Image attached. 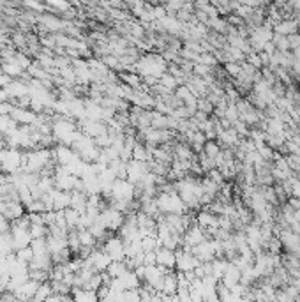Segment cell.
I'll list each match as a JSON object with an SVG mask.
<instances>
[{"label": "cell", "mask_w": 300, "mask_h": 302, "mask_svg": "<svg viewBox=\"0 0 300 302\" xmlns=\"http://www.w3.org/2000/svg\"><path fill=\"white\" fill-rule=\"evenodd\" d=\"M101 249L112 260H124V258H126V251H124V241L117 234L110 235V237L103 242Z\"/></svg>", "instance_id": "cell-1"}, {"label": "cell", "mask_w": 300, "mask_h": 302, "mask_svg": "<svg viewBox=\"0 0 300 302\" xmlns=\"http://www.w3.org/2000/svg\"><path fill=\"white\" fill-rule=\"evenodd\" d=\"M175 255H177V263H175V269L182 270V272H185V270H194L196 267L202 263L194 255H192L191 251H187V249L178 248L177 251H175Z\"/></svg>", "instance_id": "cell-2"}, {"label": "cell", "mask_w": 300, "mask_h": 302, "mask_svg": "<svg viewBox=\"0 0 300 302\" xmlns=\"http://www.w3.org/2000/svg\"><path fill=\"white\" fill-rule=\"evenodd\" d=\"M147 172H148L147 161H136V159L127 161V180H129V182H133V184L140 182Z\"/></svg>", "instance_id": "cell-3"}, {"label": "cell", "mask_w": 300, "mask_h": 302, "mask_svg": "<svg viewBox=\"0 0 300 302\" xmlns=\"http://www.w3.org/2000/svg\"><path fill=\"white\" fill-rule=\"evenodd\" d=\"M217 143L221 145L223 148H237V145H239L240 141V134L235 131V127H226V129H223L221 133H217Z\"/></svg>", "instance_id": "cell-4"}, {"label": "cell", "mask_w": 300, "mask_h": 302, "mask_svg": "<svg viewBox=\"0 0 300 302\" xmlns=\"http://www.w3.org/2000/svg\"><path fill=\"white\" fill-rule=\"evenodd\" d=\"M156 258L157 265L164 267V269H175V263H177V255H175L173 249L166 248V246H159L156 249Z\"/></svg>", "instance_id": "cell-5"}, {"label": "cell", "mask_w": 300, "mask_h": 302, "mask_svg": "<svg viewBox=\"0 0 300 302\" xmlns=\"http://www.w3.org/2000/svg\"><path fill=\"white\" fill-rule=\"evenodd\" d=\"M39 281H36V279H27L25 283L22 284V286H18L15 290V293H16V297H18V300H30V298H34V295H36V291H37V288H39Z\"/></svg>", "instance_id": "cell-6"}, {"label": "cell", "mask_w": 300, "mask_h": 302, "mask_svg": "<svg viewBox=\"0 0 300 302\" xmlns=\"http://www.w3.org/2000/svg\"><path fill=\"white\" fill-rule=\"evenodd\" d=\"M51 196H53V210H65L71 207V191H62V189H50Z\"/></svg>", "instance_id": "cell-7"}, {"label": "cell", "mask_w": 300, "mask_h": 302, "mask_svg": "<svg viewBox=\"0 0 300 302\" xmlns=\"http://www.w3.org/2000/svg\"><path fill=\"white\" fill-rule=\"evenodd\" d=\"M4 90H6V94L9 96V99H18V97L30 94L29 83H23L22 80H16V82H13V80H11V82L4 87Z\"/></svg>", "instance_id": "cell-8"}, {"label": "cell", "mask_w": 300, "mask_h": 302, "mask_svg": "<svg viewBox=\"0 0 300 302\" xmlns=\"http://www.w3.org/2000/svg\"><path fill=\"white\" fill-rule=\"evenodd\" d=\"M11 117L20 126H23V124H36L37 119H39L36 112H32L29 108H20V106H15V110L11 112Z\"/></svg>", "instance_id": "cell-9"}, {"label": "cell", "mask_w": 300, "mask_h": 302, "mask_svg": "<svg viewBox=\"0 0 300 302\" xmlns=\"http://www.w3.org/2000/svg\"><path fill=\"white\" fill-rule=\"evenodd\" d=\"M240 276H242V270H240L235 263L230 262L228 267H226V270H224L223 277H221V281H223L228 288H233L235 284L240 283Z\"/></svg>", "instance_id": "cell-10"}, {"label": "cell", "mask_w": 300, "mask_h": 302, "mask_svg": "<svg viewBox=\"0 0 300 302\" xmlns=\"http://www.w3.org/2000/svg\"><path fill=\"white\" fill-rule=\"evenodd\" d=\"M46 248H48V253L51 256L53 255H58L60 251H64L67 246V237H57V235H46Z\"/></svg>", "instance_id": "cell-11"}, {"label": "cell", "mask_w": 300, "mask_h": 302, "mask_svg": "<svg viewBox=\"0 0 300 302\" xmlns=\"http://www.w3.org/2000/svg\"><path fill=\"white\" fill-rule=\"evenodd\" d=\"M11 234H13V249L15 251L27 248L32 242V235H30L29 230H20L18 228V230H11Z\"/></svg>", "instance_id": "cell-12"}, {"label": "cell", "mask_w": 300, "mask_h": 302, "mask_svg": "<svg viewBox=\"0 0 300 302\" xmlns=\"http://www.w3.org/2000/svg\"><path fill=\"white\" fill-rule=\"evenodd\" d=\"M298 23L295 18H284L279 23L274 25V32L275 34H282V36H289V34L298 32Z\"/></svg>", "instance_id": "cell-13"}, {"label": "cell", "mask_w": 300, "mask_h": 302, "mask_svg": "<svg viewBox=\"0 0 300 302\" xmlns=\"http://www.w3.org/2000/svg\"><path fill=\"white\" fill-rule=\"evenodd\" d=\"M87 201L88 194L85 191H71V207L76 209L80 214H83L87 210Z\"/></svg>", "instance_id": "cell-14"}, {"label": "cell", "mask_w": 300, "mask_h": 302, "mask_svg": "<svg viewBox=\"0 0 300 302\" xmlns=\"http://www.w3.org/2000/svg\"><path fill=\"white\" fill-rule=\"evenodd\" d=\"M207 27H209V30H214V32H217V34H228V30H230V23L226 22V18H221V16H216V18H210L209 20V23H207Z\"/></svg>", "instance_id": "cell-15"}, {"label": "cell", "mask_w": 300, "mask_h": 302, "mask_svg": "<svg viewBox=\"0 0 300 302\" xmlns=\"http://www.w3.org/2000/svg\"><path fill=\"white\" fill-rule=\"evenodd\" d=\"M78 230V237H80V244L81 246H88V248H95L97 246V239L92 235V232L88 228H76Z\"/></svg>", "instance_id": "cell-16"}, {"label": "cell", "mask_w": 300, "mask_h": 302, "mask_svg": "<svg viewBox=\"0 0 300 302\" xmlns=\"http://www.w3.org/2000/svg\"><path fill=\"white\" fill-rule=\"evenodd\" d=\"M64 216H65V221H67L69 230H74V228H78V221H80V216H81V214L78 212L76 209H72V207H67V209L64 210Z\"/></svg>", "instance_id": "cell-17"}, {"label": "cell", "mask_w": 300, "mask_h": 302, "mask_svg": "<svg viewBox=\"0 0 300 302\" xmlns=\"http://www.w3.org/2000/svg\"><path fill=\"white\" fill-rule=\"evenodd\" d=\"M120 279H122L126 290H129V288H140V283H141V279L136 276V272H134V270H127V272L124 274Z\"/></svg>", "instance_id": "cell-18"}, {"label": "cell", "mask_w": 300, "mask_h": 302, "mask_svg": "<svg viewBox=\"0 0 300 302\" xmlns=\"http://www.w3.org/2000/svg\"><path fill=\"white\" fill-rule=\"evenodd\" d=\"M51 281H43V283L39 284V288H37L36 295H34V300H48V297L51 295Z\"/></svg>", "instance_id": "cell-19"}, {"label": "cell", "mask_w": 300, "mask_h": 302, "mask_svg": "<svg viewBox=\"0 0 300 302\" xmlns=\"http://www.w3.org/2000/svg\"><path fill=\"white\" fill-rule=\"evenodd\" d=\"M150 126H152L154 129H168V115H164V113H159V112L154 110Z\"/></svg>", "instance_id": "cell-20"}, {"label": "cell", "mask_w": 300, "mask_h": 302, "mask_svg": "<svg viewBox=\"0 0 300 302\" xmlns=\"http://www.w3.org/2000/svg\"><path fill=\"white\" fill-rule=\"evenodd\" d=\"M272 43H274V46L277 48L279 51H291L288 36H282V34L274 32V36H272Z\"/></svg>", "instance_id": "cell-21"}, {"label": "cell", "mask_w": 300, "mask_h": 302, "mask_svg": "<svg viewBox=\"0 0 300 302\" xmlns=\"http://www.w3.org/2000/svg\"><path fill=\"white\" fill-rule=\"evenodd\" d=\"M119 76L126 85L131 87V89H138V87L141 85V78L138 74H133V72H120Z\"/></svg>", "instance_id": "cell-22"}, {"label": "cell", "mask_w": 300, "mask_h": 302, "mask_svg": "<svg viewBox=\"0 0 300 302\" xmlns=\"http://www.w3.org/2000/svg\"><path fill=\"white\" fill-rule=\"evenodd\" d=\"M30 248H32V251H34V256H36V255H43V253H48L46 237H36V239H32V242H30Z\"/></svg>", "instance_id": "cell-23"}, {"label": "cell", "mask_w": 300, "mask_h": 302, "mask_svg": "<svg viewBox=\"0 0 300 302\" xmlns=\"http://www.w3.org/2000/svg\"><path fill=\"white\" fill-rule=\"evenodd\" d=\"M221 148L223 147L217 143V140H207L205 145H203V152H205L207 156H210V158H216L221 152Z\"/></svg>", "instance_id": "cell-24"}, {"label": "cell", "mask_w": 300, "mask_h": 302, "mask_svg": "<svg viewBox=\"0 0 300 302\" xmlns=\"http://www.w3.org/2000/svg\"><path fill=\"white\" fill-rule=\"evenodd\" d=\"M159 83H161V85L166 87V89H170V90H175L178 85H180V82H178V80L175 78L173 74H170V72H164V74L159 78Z\"/></svg>", "instance_id": "cell-25"}, {"label": "cell", "mask_w": 300, "mask_h": 302, "mask_svg": "<svg viewBox=\"0 0 300 302\" xmlns=\"http://www.w3.org/2000/svg\"><path fill=\"white\" fill-rule=\"evenodd\" d=\"M15 255H16V258H18V262H22V263H30V260L34 258V251H32L30 246L15 251Z\"/></svg>", "instance_id": "cell-26"}, {"label": "cell", "mask_w": 300, "mask_h": 302, "mask_svg": "<svg viewBox=\"0 0 300 302\" xmlns=\"http://www.w3.org/2000/svg\"><path fill=\"white\" fill-rule=\"evenodd\" d=\"M223 67H224V71L228 72V76L230 78H237V76L240 74V71H242V67H240V62H224L223 64Z\"/></svg>", "instance_id": "cell-27"}, {"label": "cell", "mask_w": 300, "mask_h": 302, "mask_svg": "<svg viewBox=\"0 0 300 302\" xmlns=\"http://www.w3.org/2000/svg\"><path fill=\"white\" fill-rule=\"evenodd\" d=\"M133 159H136V161H148L147 147L143 143H138L136 141V145L133 148Z\"/></svg>", "instance_id": "cell-28"}, {"label": "cell", "mask_w": 300, "mask_h": 302, "mask_svg": "<svg viewBox=\"0 0 300 302\" xmlns=\"http://www.w3.org/2000/svg\"><path fill=\"white\" fill-rule=\"evenodd\" d=\"M25 210H27V212H39V214H43V212H46V205H44V201L39 198V200H32L29 205H25Z\"/></svg>", "instance_id": "cell-29"}, {"label": "cell", "mask_w": 300, "mask_h": 302, "mask_svg": "<svg viewBox=\"0 0 300 302\" xmlns=\"http://www.w3.org/2000/svg\"><path fill=\"white\" fill-rule=\"evenodd\" d=\"M198 110L199 112H205L207 115H212L214 113V105L210 103L209 97H198Z\"/></svg>", "instance_id": "cell-30"}, {"label": "cell", "mask_w": 300, "mask_h": 302, "mask_svg": "<svg viewBox=\"0 0 300 302\" xmlns=\"http://www.w3.org/2000/svg\"><path fill=\"white\" fill-rule=\"evenodd\" d=\"M29 232H30V235H32V239L46 237V235H48V226H46V224H30Z\"/></svg>", "instance_id": "cell-31"}, {"label": "cell", "mask_w": 300, "mask_h": 302, "mask_svg": "<svg viewBox=\"0 0 300 302\" xmlns=\"http://www.w3.org/2000/svg\"><path fill=\"white\" fill-rule=\"evenodd\" d=\"M246 60L249 62V64H253L254 67H258V69L265 67V65H263V60H261L260 51H251L249 55H246Z\"/></svg>", "instance_id": "cell-32"}, {"label": "cell", "mask_w": 300, "mask_h": 302, "mask_svg": "<svg viewBox=\"0 0 300 302\" xmlns=\"http://www.w3.org/2000/svg\"><path fill=\"white\" fill-rule=\"evenodd\" d=\"M233 127H235V131L237 133L240 134V138H246V136H249V133H251V127L247 126L246 122H242V120H237L235 124H233Z\"/></svg>", "instance_id": "cell-33"}, {"label": "cell", "mask_w": 300, "mask_h": 302, "mask_svg": "<svg viewBox=\"0 0 300 302\" xmlns=\"http://www.w3.org/2000/svg\"><path fill=\"white\" fill-rule=\"evenodd\" d=\"M13 110H15V105H13L11 99L0 101V115H11Z\"/></svg>", "instance_id": "cell-34"}, {"label": "cell", "mask_w": 300, "mask_h": 302, "mask_svg": "<svg viewBox=\"0 0 300 302\" xmlns=\"http://www.w3.org/2000/svg\"><path fill=\"white\" fill-rule=\"evenodd\" d=\"M288 39H289V48H291V51H298L300 50V32L289 34Z\"/></svg>", "instance_id": "cell-35"}, {"label": "cell", "mask_w": 300, "mask_h": 302, "mask_svg": "<svg viewBox=\"0 0 300 302\" xmlns=\"http://www.w3.org/2000/svg\"><path fill=\"white\" fill-rule=\"evenodd\" d=\"M157 258H156V251H148L145 253L143 256V265H156Z\"/></svg>", "instance_id": "cell-36"}, {"label": "cell", "mask_w": 300, "mask_h": 302, "mask_svg": "<svg viewBox=\"0 0 300 302\" xmlns=\"http://www.w3.org/2000/svg\"><path fill=\"white\" fill-rule=\"evenodd\" d=\"M291 196L300 198V180L293 177V186H291Z\"/></svg>", "instance_id": "cell-37"}, {"label": "cell", "mask_w": 300, "mask_h": 302, "mask_svg": "<svg viewBox=\"0 0 300 302\" xmlns=\"http://www.w3.org/2000/svg\"><path fill=\"white\" fill-rule=\"evenodd\" d=\"M286 2H288V0H272V4H275L277 8H282V6H284Z\"/></svg>", "instance_id": "cell-38"}, {"label": "cell", "mask_w": 300, "mask_h": 302, "mask_svg": "<svg viewBox=\"0 0 300 302\" xmlns=\"http://www.w3.org/2000/svg\"><path fill=\"white\" fill-rule=\"evenodd\" d=\"M261 2V6H268V4H272V0H260Z\"/></svg>", "instance_id": "cell-39"}, {"label": "cell", "mask_w": 300, "mask_h": 302, "mask_svg": "<svg viewBox=\"0 0 300 302\" xmlns=\"http://www.w3.org/2000/svg\"><path fill=\"white\" fill-rule=\"evenodd\" d=\"M2 182H6V173H2V175H0V184Z\"/></svg>", "instance_id": "cell-40"}, {"label": "cell", "mask_w": 300, "mask_h": 302, "mask_svg": "<svg viewBox=\"0 0 300 302\" xmlns=\"http://www.w3.org/2000/svg\"><path fill=\"white\" fill-rule=\"evenodd\" d=\"M295 177H296V179L300 180V168H298V170H296V172H295Z\"/></svg>", "instance_id": "cell-41"}]
</instances>
